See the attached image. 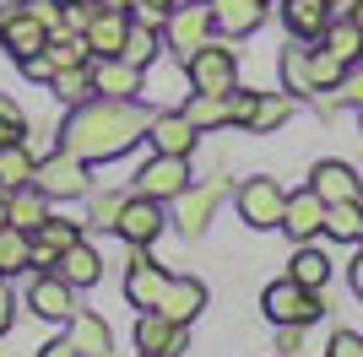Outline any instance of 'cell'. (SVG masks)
<instances>
[{
    "label": "cell",
    "instance_id": "obj_8",
    "mask_svg": "<svg viewBox=\"0 0 363 357\" xmlns=\"http://www.w3.org/2000/svg\"><path fill=\"white\" fill-rule=\"evenodd\" d=\"M168 227L163 217V200H152V195H125V206H120V222H114V233L125 238V244H157Z\"/></svg>",
    "mask_w": 363,
    "mask_h": 357
},
{
    "label": "cell",
    "instance_id": "obj_30",
    "mask_svg": "<svg viewBox=\"0 0 363 357\" xmlns=\"http://www.w3.org/2000/svg\"><path fill=\"white\" fill-rule=\"evenodd\" d=\"M277 65H282V87L293 92V98H309V92H315V76H309V49H303V38L293 49H282V60H277Z\"/></svg>",
    "mask_w": 363,
    "mask_h": 357
},
{
    "label": "cell",
    "instance_id": "obj_10",
    "mask_svg": "<svg viewBox=\"0 0 363 357\" xmlns=\"http://www.w3.org/2000/svg\"><path fill=\"white\" fill-rule=\"evenodd\" d=\"M147 141H152V152H163V157H190V152L201 147V130L190 125L184 108H174V114L147 119Z\"/></svg>",
    "mask_w": 363,
    "mask_h": 357
},
{
    "label": "cell",
    "instance_id": "obj_58",
    "mask_svg": "<svg viewBox=\"0 0 363 357\" xmlns=\"http://www.w3.org/2000/svg\"><path fill=\"white\" fill-rule=\"evenodd\" d=\"M0 190H6V184H0Z\"/></svg>",
    "mask_w": 363,
    "mask_h": 357
},
{
    "label": "cell",
    "instance_id": "obj_38",
    "mask_svg": "<svg viewBox=\"0 0 363 357\" xmlns=\"http://www.w3.org/2000/svg\"><path fill=\"white\" fill-rule=\"evenodd\" d=\"M120 206H125L120 190H98V195L87 190V222L92 227H114V222H120Z\"/></svg>",
    "mask_w": 363,
    "mask_h": 357
},
{
    "label": "cell",
    "instance_id": "obj_55",
    "mask_svg": "<svg viewBox=\"0 0 363 357\" xmlns=\"http://www.w3.org/2000/svg\"><path fill=\"white\" fill-rule=\"evenodd\" d=\"M0 287H6V276H0Z\"/></svg>",
    "mask_w": 363,
    "mask_h": 357
},
{
    "label": "cell",
    "instance_id": "obj_53",
    "mask_svg": "<svg viewBox=\"0 0 363 357\" xmlns=\"http://www.w3.org/2000/svg\"><path fill=\"white\" fill-rule=\"evenodd\" d=\"M141 357H163V352H141Z\"/></svg>",
    "mask_w": 363,
    "mask_h": 357
},
{
    "label": "cell",
    "instance_id": "obj_46",
    "mask_svg": "<svg viewBox=\"0 0 363 357\" xmlns=\"http://www.w3.org/2000/svg\"><path fill=\"white\" fill-rule=\"evenodd\" d=\"M11 314H16V303H11V293H6V287H0V336H6V330H11Z\"/></svg>",
    "mask_w": 363,
    "mask_h": 357
},
{
    "label": "cell",
    "instance_id": "obj_19",
    "mask_svg": "<svg viewBox=\"0 0 363 357\" xmlns=\"http://www.w3.org/2000/svg\"><path fill=\"white\" fill-rule=\"evenodd\" d=\"M309 190H315L325 206H336V200H363V178L352 174V163H315Z\"/></svg>",
    "mask_w": 363,
    "mask_h": 357
},
{
    "label": "cell",
    "instance_id": "obj_51",
    "mask_svg": "<svg viewBox=\"0 0 363 357\" xmlns=\"http://www.w3.org/2000/svg\"><path fill=\"white\" fill-rule=\"evenodd\" d=\"M147 6H157V11H174V6H179V0H147Z\"/></svg>",
    "mask_w": 363,
    "mask_h": 357
},
{
    "label": "cell",
    "instance_id": "obj_36",
    "mask_svg": "<svg viewBox=\"0 0 363 357\" xmlns=\"http://www.w3.org/2000/svg\"><path fill=\"white\" fill-rule=\"evenodd\" d=\"M157 33H163V28L130 22V33H125V49H120V60H130V65H141V71H147L152 60H157Z\"/></svg>",
    "mask_w": 363,
    "mask_h": 357
},
{
    "label": "cell",
    "instance_id": "obj_48",
    "mask_svg": "<svg viewBox=\"0 0 363 357\" xmlns=\"http://www.w3.org/2000/svg\"><path fill=\"white\" fill-rule=\"evenodd\" d=\"M347 282H352V298H363V254L347 266Z\"/></svg>",
    "mask_w": 363,
    "mask_h": 357
},
{
    "label": "cell",
    "instance_id": "obj_41",
    "mask_svg": "<svg viewBox=\"0 0 363 357\" xmlns=\"http://www.w3.org/2000/svg\"><path fill=\"white\" fill-rule=\"evenodd\" d=\"M336 98H342V103H352V108H363V60H358V65H347V76H342Z\"/></svg>",
    "mask_w": 363,
    "mask_h": 357
},
{
    "label": "cell",
    "instance_id": "obj_12",
    "mask_svg": "<svg viewBox=\"0 0 363 357\" xmlns=\"http://www.w3.org/2000/svg\"><path fill=\"white\" fill-rule=\"evenodd\" d=\"M184 184H190V157H163V152H152V163L136 174V190L152 195V200H174Z\"/></svg>",
    "mask_w": 363,
    "mask_h": 357
},
{
    "label": "cell",
    "instance_id": "obj_2",
    "mask_svg": "<svg viewBox=\"0 0 363 357\" xmlns=\"http://www.w3.org/2000/svg\"><path fill=\"white\" fill-rule=\"evenodd\" d=\"M260 309H266L272 325H315L320 314H325V298L315 287H298L293 276H282V282H272L260 293Z\"/></svg>",
    "mask_w": 363,
    "mask_h": 357
},
{
    "label": "cell",
    "instance_id": "obj_40",
    "mask_svg": "<svg viewBox=\"0 0 363 357\" xmlns=\"http://www.w3.org/2000/svg\"><path fill=\"white\" fill-rule=\"evenodd\" d=\"M98 16V0H65V28L60 33H87V22ZM55 38V33H49Z\"/></svg>",
    "mask_w": 363,
    "mask_h": 357
},
{
    "label": "cell",
    "instance_id": "obj_21",
    "mask_svg": "<svg viewBox=\"0 0 363 357\" xmlns=\"http://www.w3.org/2000/svg\"><path fill=\"white\" fill-rule=\"evenodd\" d=\"M0 44H6V55L11 60H28V55H44L49 49V28H38L28 11H16L0 22Z\"/></svg>",
    "mask_w": 363,
    "mask_h": 357
},
{
    "label": "cell",
    "instance_id": "obj_47",
    "mask_svg": "<svg viewBox=\"0 0 363 357\" xmlns=\"http://www.w3.org/2000/svg\"><path fill=\"white\" fill-rule=\"evenodd\" d=\"M44 357H82V352L71 346V336H60V341H49V346H44Z\"/></svg>",
    "mask_w": 363,
    "mask_h": 357
},
{
    "label": "cell",
    "instance_id": "obj_42",
    "mask_svg": "<svg viewBox=\"0 0 363 357\" xmlns=\"http://www.w3.org/2000/svg\"><path fill=\"white\" fill-rule=\"evenodd\" d=\"M331 357H363V336L358 330H336L331 336Z\"/></svg>",
    "mask_w": 363,
    "mask_h": 357
},
{
    "label": "cell",
    "instance_id": "obj_6",
    "mask_svg": "<svg viewBox=\"0 0 363 357\" xmlns=\"http://www.w3.org/2000/svg\"><path fill=\"white\" fill-rule=\"evenodd\" d=\"M184 71H190V81H196V92H233L239 87V60H233V49L212 44V38L184 60Z\"/></svg>",
    "mask_w": 363,
    "mask_h": 357
},
{
    "label": "cell",
    "instance_id": "obj_5",
    "mask_svg": "<svg viewBox=\"0 0 363 357\" xmlns=\"http://www.w3.org/2000/svg\"><path fill=\"white\" fill-rule=\"evenodd\" d=\"M163 38H168L174 55L190 60L206 38H212V6H206V0H179V6L168 11V22H163Z\"/></svg>",
    "mask_w": 363,
    "mask_h": 357
},
{
    "label": "cell",
    "instance_id": "obj_27",
    "mask_svg": "<svg viewBox=\"0 0 363 357\" xmlns=\"http://www.w3.org/2000/svg\"><path fill=\"white\" fill-rule=\"evenodd\" d=\"M65 276V282L82 293V287H92L98 276H104V260H98V249H87V244H71V249L60 254V266H55Z\"/></svg>",
    "mask_w": 363,
    "mask_h": 357
},
{
    "label": "cell",
    "instance_id": "obj_9",
    "mask_svg": "<svg viewBox=\"0 0 363 357\" xmlns=\"http://www.w3.org/2000/svg\"><path fill=\"white\" fill-rule=\"evenodd\" d=\"M168 287V271L147 260V244H130V271H125V303L130 309H157V298Z\"/></svg>",
    "mask_w": 363,
    "mask_h": 357
},
{
    "label": "cell",
    "instance_id": "obj_24",
    "mask_svg": "<svg viewBox=\"0 0 363 357\" xmlns=\"http://www.w3.org/2000/svg\"><path fill=\"white\" fill-rule=\"evenodd\" d=\"M6 217H11V227H38L49 217V195L38 190V184H16V190H6Z\"/></svg>",
    "mask_w": 363,
    "mask_h": 357
},
{
    "label": "cell",
    "instance_id": "obj_14",
    "mask_svg": "<svg viewBox=\"0 0 363 357\" xmlns=\"http://www.w3.org/2000/svg\"><path fill=\"white\" fill-rule=\"evenodd\" d=\"M325 211H331V206H325L315 190L288 195V211H282V233H288L293 244H309V238L325 233Z\"/></svg>",
    "mask_w": 363,
    "mask_h": 357
},
{
    "label": "cell",
    "instance_id": "obj_32",
    "mask_svg": "<svg viewBox=\"0 0 363 357\" xmlns=\"http://www.w3.org/2000/svg\"><path fill=\"white\" fill-rule=\"evenodd\" d=\"M33 168H38V157L28 152V141L0 147V184H6V190H16V184H33Z\"/></svg>",
    "mask_w": 363,
    "mask_h": 357
},
{
    "label": "cell",
    "instance_id": "obj_56",
    "mask_svg": "<svg viewBox=\"0 0 363 357\" xmlns=\"http://www.w3.org/2000/svg\"><path fill=\"white\" fill-rule=\"evenodd\" d=\"M358 244H363V233H358Z\"/></svg>",
    "mask_w": 363,
    "mask_h": 357
},
{
    "label": "cell",
    "instance_id": "obj_16",
    "mask_svg": "<svg viewBox=\"0 0 363 357\" xmlns=\"http://www.w3.org/2000/svg\"><path fill=\"white\" fill-rule=\"evenodd\" d=\"M92 87H98V98H136L141 65H130L120 55H92Z\"/></svg>",
    "mask_w": 363,
    "mask_h": 357
},
{
    "label": "cell",
    "instance_id": "obj_44",
    "mask_svg": "<svg viewBox=\"0 0 363 357\" xmlns=\"http://www.w3.org/2000/svg\"><path fill=\"white\" fill-rule=\"evenodd\" d=\"M303 330H309V325H277V352L293 357V352L303 346Z\"/></svg>",
    "mask_w": 363,
    "mask_h": 357
},
{
    "label": "cell",
    "instance_id": "obj_7",
    "mask_svg": "<svg viewBox=\"0 0 363 357\" xmlns=\"http://www.w3.org/2000/svg\"><path fill=\"white\" fill-rule=\"evenodd\" d=\"M217 200H223V178H206V184H184L179 195H174V227H179L184 238H201L206 227H212V211Z\"/></svg>",
    "mask_w": 363,
    "mask_h": 357
},
{
    "label": "cell",
    "instance_id": "obj_33",
    "mask_svg": "<svg viewBox=\"0 0 363 357\" xmlns=\"http://www.w3.org/2000/svg\"><path fill=\"white\" fill-rule=\"evenodd\" d=\"M49 92H55V98H60V103H87V98H92V92H98V87H92V65H76V71H55V76H49Z\"/></svg>",
    "mask_w": 363,
    "mask_h": 357
},
{
    "label": "cell",
    "instance_id": "obj_31",
    "mask_svg": "<svg viewBox=\"0 0 363 357\" xmlns=\"http://www.w3.org/2000/svg\"><path fill=\"white\" fill-rule=\"evenodd\" d=\"M44 55H49V65H55V71H76V65H92V49H87V38H82V33H55Z\"/></svg>",
    "mask_w": 363,
    "mask_h": 357
},
{
    "label": "cell",
    "instance_id": "obj_1",
    "mask_svg": "<svg viewBox=\"0 0 363 357\" xmlns=\"http://www.w3.org/2000/svg\"><path fill=\"white\" fill-rule=\"evenodd\" d=\"M147 108H136V98H87L76 103L60 125V147L76 152L82 163H108L147 141Z\"/></svg>",
    "mask_w": 363,
    "mask_h": 357
},
{
    "label": "cell",
    "instance_id": "obj_52",
    "mask_svg": "<svg viewBox=\"0 0 363 357\" xmlns=\"http://www.w3.org/2000/svg\"><path fill=\"white\" fill-rule=\"evenodd\" d=\"M6 222H11V217H6V190H0V227H6Z\"/></svg>",
    "mask_w": 363,
    "mask_h": 357
},
{
    "label": "cell",
    "instance_id": "obj_28",
    "mask_svg": "<svg viewBox=\"0 0 363 357\" xmlns=\"http://www.w3.org/2000/svg\"><path fill=\"white\" fill-rule=\"evenodd\" d=\"M288 276H293L298 287H315V293H320V287L331 282V260H325L315 244H298V254L288 260Z\"/></svg>",
    "mask_w": 363,
    "mask_h": 357
},
{
    "label": "cell",
    "instance_id": "obj_39",
    "mask_svg": "<svg viewBox=\"0 0 363 357\" xmlns=\"http://www.w3.org/2000/svg\"><path fill=\"white\" fill-rule=\"evenodd\" d=\"M22 11H28L38 28H49V33L65 28V0H22Z\"/></svg>",
    "mask_w": 363,
    "mask_h": 357
},
{
    "label": "cell",
    "instance_id": "obj_45",
    "mask_svg": "<svg viewBox=\"0 0 363 357\" xmlns=\"http://www.w3.org/2000/svg\"><path fill=\"white\" fill-rule=\"evenodd\" d=\"M22 135H28V119H0V147H11Z\"/></svg>",
    "mask_w": 363,
    "mask_h": 357
},
{
    "label": "cell",
    "instance_id": "obj_43",
    "mask_svg": "<svg viewBox=\"0 0 363 357\" xmlns=\"http://www.w3.org/2000/svg\"><path fill=\"white\" fill-rule=\"evenodd\" d=\"M16 65H22V76H28V81H44V87H49V76H55L49 55H28V60H16Z\"/></svg>",
    "mask_w": 363,
    "mask_h": 357
},
{
    "label": "cell",
    "instance_id": "obj_20",
    "mask_svg": "<svg viewBox=\"0 0 363 357\" xmlns=\"http://www.w3.org/2000/svg\"><path fill=\"white\" fill-rule=\"evenodd\" d=\"M282 22H288L293 38L315 44V38H325V28H331V0H282Z\"/></svg>",
    "mask_w": 363,
    "mask_h": 357
},
{
    "label": "cell",
    "instance_id": "obj_49",
    "mask_svg": "<svg viewBox=\"0 0 363 357\" xmlns=\"http://www.w3.org/2000/svg\"><path fill=\"white\" fill-rule=\"evenodd\" d=\"M104 11H136V0H98Z\"/></svg>",
    "mask_w": 363,
    "mask_h": 357
},
{
    "label": "cell",
    "instance_id": "obj_15",
    "mask_svg": "<svg viewBox=\"0 0 363 357\" xmlns=\"http://www.w3.org/2000/svg\"><path fill=\"white\" fill-rule=\"evenodd\" d=\"M184 346H190L184 325H174V319H168V314H157V309H141V319H136V352H163V357H179Z\"/></svg>",
    "mask_w": 363,
    "mask_h": 357
},
{
    "label": "cell",
    "instance_id": "obj_50",
    "mask_svg": "<svg viewBox=\"0 0 363 357\" xmlns=\"http://www.w3.org/2000/svg\"><path fill=\"white\" fill-rule=\"evenodd\" d=\"M0 119H22V108H16V103H6V98H0Z\"/></svg>",
    "mask_w": 363,
    "mask_h": 357
},
{
    "label": "cell",
    "instance_id": "obj_25",
    "mask_svg": "<svg viewBox=\"0 0 363 357\" xmlns=\"http://www.w3.org/2000/svg\"><path fill=\"white\" fill-rule=\"evenodd\" d=\"M320 44L331 49L342 65H358V60H363V22H358V16H331V28H325Z\"/></svg>",
    "mask_w": 363,
    "mask_h": 357
},
{
    "label": "cell",
    "instance_id": "obj_4",
    "mask_svg": "<svg viewBox=\"0 0 363 357\" xmlns=\"http://www.w3.org/2000/svg\"><path fill=\"white\" fill-rule=\"evenodd\" d=\"M233 206H239V222H244V227H282V211H288V190H282L277 178L255 174V178H244V184H239Z\"/></svg>",
    "mask_w": 363,
    "mask_h": 357
},
{
    "label": "cell",
    "instance_id": "obj_23",
    "mask_svg": "<svg viewBox=\"0 0 363 357\" xmlns=\"http://www.w3.org/2000/svg\"><path fill=\"white\" fill-rule=\"evenodd\" d=\"M125 33H130V11H104V6H98V16L87 22L82 38H87L92 55H120V49H125Z\"/></svg>",
    "mask_w": 363,
    "mask_h": 357
},
{
    "label": "cell",
    "instance_id": "obj_35",
    "mask_svg": "<svg viewBox=\"0 0 363 357\" xmlns=\"http://www.w3.org/2000/svg\"><path fill=\"white\" fill-rule=\"evenodd\" d=\"M325 233L342 238V244H358V233H363V200H336V206L325 211Z\"/></svg>",
    "mask_w": 363,
    "mask_h": 357
},
{
    "label": "cell",
    "instance_id": "obj_37",
    "mask_svg": "<svg viewBox=\"0 0 363 357\" xmlns=\"http://www.w3.org/2000/svg\"><path fill=\"white\" fill-rule=\"evenodd\" d=\"M309 76H315V92H336V87H342V76H347V65L320 44V49H309Z\"/></svg>",
    "mask_w": 363,
    "mask_h": 357
},
{
    "label": "cell",
    "instance_id": "obj_34",
    "mask_svg": "<svg viewBox=\"0 0 363 357\" xmlns=\"http://www.w3.org/2000/svg\"><path fill=\"white\" fill-rule=\"evenodd\" d=\"M184 114H190L196 130H217V125H228V92H196L184 103Z\"/></svg>",
    "mask_w": 363,
    "mask_h": 357
},
{
    "label": "cell",
    "instance_id": "obj_13",
    "mask_svg": "<svg viewBox=\"0 0 363 357\" xmlns=\"http://www.w3.org/2000/svg\"><path fill=\"white\" fill-rule=\"evenodd\" d=\"M28 309L38 319H71L76 314V287L65 282L60 271H38V282L28 287Z\"/></svg>",
    "mask_w": 363,
    "mask_h": 357
},
{
    "label": "cell",
    "instance_id": "obj_29",
    "mask_svg": "<svg viewBox=\"0 0 363 357\" xmlns=\"http://www.w3.org/2000/svg\"><path fill=\"white\" fill-rule=\"evenodd\" d=\"M33 260V233L28 227H0V276H16V271H28Z\"/></svg>",
    "mask_w": 363,
    "mask_h": 357
},
{
    "label": "cell",
    "instance_id": "obj_18",
    "mask_svg": "<svg viewBox=\"0 0 363 357\" xmlns=\"http://www.w3.org/2000/svg\"><path fill=\"white\" fill-rule=\"evenodd\" d=\"M212 6V33L223 38H244L266 22V0H206Z\"/></svg>",
    "mask_w": 363,
    "mask_h": 357
},
{
    "label": "cell",
    "instance_id": "obj_17",
    "mask_svg": "<svg viewBox=\"0 0 363 357\" xmlns=\"http://www.w3.org/2000/svg\"><path fill=\"white\" fill-rule=\"evenodd\" d=\"M201 309H206V282L201 276H168L163 298H157V314H168L174 325H190Z\"/></svg>",
    "mask_w": 363,
    "mask_h": 357
},
{
    "label": "cell",
    "instance_id": "obj_57",
    "mask_svg": "<svg viewBox=\"0 0 363 357\" xmlns=\"http://www.w3.org/2000/svg\"><path fill=\"white\" fill-rule=\"evenodd\" d=\"M358 22H363V11H358Z\"/></svg>",
    "mask_w": 363,
    "mask_h": 357
},
{
    "label": "cell",
    "instance_id": "obj_3",
    "mask_svg": "<svg viewBox=\"0 0 363 357\" xmlns=\"http://www.w3.org/2000/svg\"><path fill=\"white\" fill-rule=\"evenodd\" d=\"M33 184L49 195V200H76V195L92 190V174L87 163L76 157V152H49V157H38V168H33Z\"/></svg>",
    "mask_w": 363,
    "mask_h": 357
},
{
    "label": "cell",
    "instance_id": "obj_26",
    "mask_svg": "<svg viewBox=\"0 0 363 357\" xmlns=\"http://www.w3.org/2000/svg\"><path fill=\"white\" fill-rule=\"evenodd\" d=\"M293 92H266V98H255V114H250V125H244V130L250 135H272V130H282V125H288L293 119Z\"/></svg>",
    "mask_w": 363,
    "mask_h": 357
},
{
    "label": "cell",
    "instance_id": "obj_11",
    "mask_svg": "<svg viewBox=\"0 0 363 357\" xmlns=\"http://www.w3.org/2000/svg\"><path fill=\"white\" fill-rule=\"evenodd\" d=\"M82 244V222H65V217H44V222L33 227V260L28 271H55L60 266V254Z\"/></svg>",
    "mask_w": 363,
    "mask_h": 357
},
{
    "label": "cell",
    "instance_id": "obj_54",
    "mask_svg": "<svg viewBox=\"0 0 363 357\" xmlns=\"http://www.w3.org/2000/svg\"><path fill=\"white\" fill-rule=\"evenodd\" d=\"M358 125H363V108H358Z\"/></svg>",
    "mask_w": 363,
    "mask_h": 357
},
{
    "label": "cell",
    "instance_id": "obj_22",
    "mask_svg": "<svg viewBox=\"0 0 363 357\" xmlns=\"http://www.w3.org/2000/svg\"><path fill=\"white\" fill-rule=\"evenodd\" d=\"M71 346L82 357H114V330H108V319H98V314L76 309L71 314Z\"/></svg>",
    "mask_w": 363,
    "mask_h": 357
}]
</instances>
